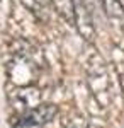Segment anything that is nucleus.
Returning a JSON list of instances; mask_svg holds the SVG:
<instances>
[{
	"label": "nucleus",
	"mask_w": 124,
	"mask_h": 128,
	"mask_svg": "<svg viewBox=\"0 0 124 128\" xmlns=\"http://www.w3.org/2000/svg\"><path fill=\"white\" fill-rule=\"evenodd\" d=\"M56 106L53 104H43V106H38V108L31 109V111H26L24 116L19 120L17 126H38V125H44L56 116Z\"/></svg>",
	"instance_id": "nucleus-1"
},
{
	"label": "nucleus",
	"mask_w": 124,
	"mask_h": 128,
	"mask_svg": "<svg viewBox=\"0 0 124 128\" xmlns=\"http://www.w3.org/2000/svg\"><path fill=\"white\" fill-rule=\"evenodd\" d=\"M53 7L56 9V12H60L63 17L73 20V16H75V7H73V2L71 0H51Z\"/></svg>",
	"instance_id": "nucleus-2"
}]
</instances>
